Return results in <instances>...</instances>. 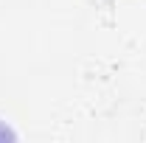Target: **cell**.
<instances>
[{"mask_svg": "<svg viewBox=\"0 0 146 143\" xmlns=\"http://www.w3.org/2000/svg\"><path fill=\"white\" fill-rule=\"evenodd\" d=\"M6 138H11V132H9L6 126H0V140H6Z\"/></svg>", "mask_w": 146, "mask_h": 143, "instance_id": "obj_1", "label": "cell"}]
</instances>
